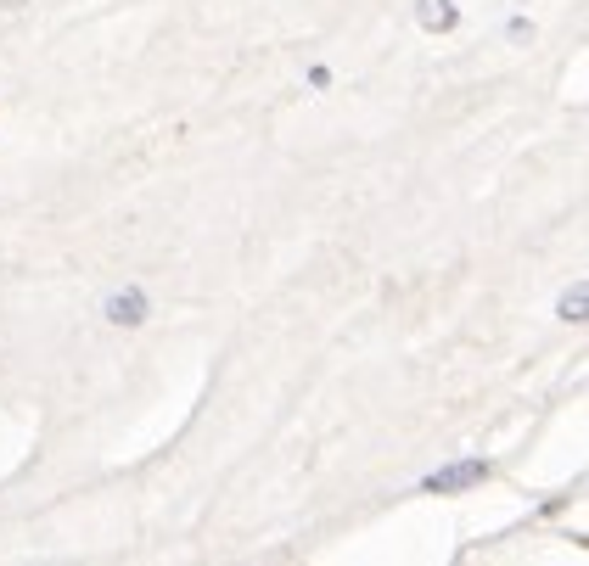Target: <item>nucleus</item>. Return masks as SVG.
<instances>
[{
	"instance_id": "1",
	"label": "nucleus",
	"mask_w": 589,
	"mask_h": 566,
	"mask_svg": "<svg viewBox=\"0 0 589 566\" xmlns=\"http://www.w3.org/2000/svg\"><path fill=\"white\" fill-rule=\"evenodd\" d=\"M483 477H489V466L472 460V466H455V471H444V477H432L427 488H432V494H449V488H466V482H483Z\"/></svg>"
},
{
	"instance_id": "4",
	"label": "nucleus",
	"mask_w": 589,
	"mask_h": 566,
	"mask_svg": "<svg viewBox=\"0 0 589 566\" xmlns=\"http://www.w3.org/2000/svg\"><path fill=\"white\" fill-rule=\"evenodd\" d=\"M561 314H567V320H578V314H584V286H578V292H573V298H567V303H561Z\"/></svg>"
},
{
	"instance_id": "5",
	"label": "nucleus",
	"mask_w": 589,
	"mask_h": 566,
	"mask_svg": "<svg viewBox=\"0 0 589 566\" xmlns=\"http://www.w3.org/2000/svg\"><path fill=\"white\" fill-rule=\"evenodd\" d=\"M0 6H17V0H0Z\"/></svg>"
},
{
	"instance_id": "3",
	"label": "nucleus",
	"mask_w": 589,
	"mask_h": 566,
	"mask_svg": "<svg viewBox=\"0 0 589 566\" xmlns=\"http://www.w3.org/2000/svg\"><path fill=\"white\" fill-rule=\"evenodd\" d=\"M113 314L124 320V326H135V314H141V298H118V303H113Z\"/></svg>"
},
{
	"instance_id": "2",
	"label": "nucleus",
	"mask_w": 589,
	"mask_h": 566,
	"mask_svg": "<svg viewBox=\"0 0 589 566\" xmlns=\"http://www.w3.org/2000/svg\"><path fill=\"white\" fill-rule=\"evenodd\" d=\"M421 23L427 29H455V6L449 0H421Z\"/></svg>"
}]
</instances>
